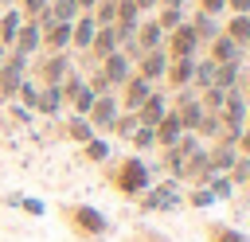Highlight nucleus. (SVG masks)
Wrapping results in <instances>:
<instances>
[{
	"instance_id": "obj_7",
	"label": "nucleus",
	"mask_w": 250,
	"mask_h": 242,
	"mask_svg": "<svg viewBox=\"0 0 250 242\" xmlns=\"http://www.w3.org/2000/svg\"><path fill=\"white\" fill-rule=\"evenodd\" d=\"M117 47H121V27H113V23H109V27H98L94 43L86 47V59H90V62L98 66V62H102V59H109V55H113Z\"/></svg>"
},
{
	"instance_id": "obj_22",
	"label": "nucleus",
	"mask_w": 250,
	"mask_h": 242,
	"mask_svg": "<svg viewBox=\"0 0 250 242\" xmlns=\"http://www.w3.org/2000/svg\"><path fill=\"white\" fill-rule=\"evenodd\" d=\"M23 78H27V74H23L20 66L0 62V98H8V101H12V98L20 94V82H23Z\"/></svg>"
},
{
	"instance_id": "obj_19",
	"label": "nucleus",
	"mask_w": 250,
	"mask_h": 242,
	"mask_svg": "<svg viewBox=\"0 0 250 242\" xmlns=\"http://www.w3.org/2000/svg\"><path fill=\"white\" fill-rule=\"evenodd\" d=\"M219 31H223L230 43H238V47L246 51V43H250V16H234V12H230V16H227V23H223Z\"/></svg>"
},
{
	"instance_id": "obj_37",
	"label": "nucleus",
	"mask_w": 250,
	"mask_h": 242,
	"mask_svg": "<svg viewBox=\"0 0 250 242\" xmlns=\"http://www.w3.org/2000/svg\"><path fill=\"white\" fill-rule=\"evenodd\" d=\"M86 86L94 90V98H102V94H113V86H109V78H105V74H102L98 66H94V70L86 74Z\"/></svg>"
},
{
	"instance_id": "obj_43",
	"label": "nucleus",
	"mask_w": 250,
	"mask_h": 242,
	"mask_svg": "<svg viewBox=\"0 0 250 242\" xmlns=\"http://www.w3.org/2000/svg\"><path fill=\"white\" fill-rule=\"evenodd\" d=\"M234 148H238V156H250V125L238 133V141H234Z\"/></svg>"
},
{
	"instance_id": "obj_28",
	"label": "nucleus",
	"mask_w": 250,
	"mask_h": 242,
	"mask_svg": "<svg viewBox=\"0 0 250 242\" xmlns=\"http://www.w3.org/2000/svg\"><path fill=\"white\" fill-rule=\"evenodd\" d=\"M20 23H23V16H20L16 8H4V12H0V47H12Z\"/></svg>"
},
{
	"instance_id": "obj_35",
	"label": "nucleus",
	"mask_w": 250,
	"mask_h": 242,
	"mask_svg": "<svg viewBox=\"0 0 250 242\" xmlns=\"http://www.w3.org/2000/svg\"><path fill=\"white\" fill-rule=\"evenodd\" d=\"M82 156L94 160V164H105V160H109V144H105L102 137H90V141L82 144Z\"/></svg>"
},
{
	"instance_id": "obj_44",
	"label": "nucleus",
	"mask_w": 250,
	"mask_h": 242,
	"mask_svg": "<svg viewBox=\"0 0 250 242\" xmlns=\"http://www.w3.org/2000/svg\"><path fill=\"white\" fill-rule=\"evenodd\" d=\"M227 12H234V16H250V0H227Z\"/></svg>"
},
{
	"instance_id": "obj_11",
	"label": "nucleus",
	"mask_w": 250,
	"mask_h": 242,
	"mask_svg": "<svg viewBox=\"0 0 250 242\" xmlns=\"http://www.w3.org/2000/svg\"><path fill=\"white\" fill-rule=\"evenodd\" d=\"M117 113H121V105H117V98H113V94H102V98H94V105H90V113H86V121H90V125H94V133H98V129H109Z\"/></svg>"
},
{
	"instance_id": "obj_46",
	"label": "nucleus",
	"mask_w": 250,
	"mask_h": 242,
	"mask_svg": "<svg viewBox=\"0 0 250 242\" xmlns=\"http://www.w3.org/2000/svg\"><path fill=\"white\" fill-rule=\"evenodd\" d=\"M188 0H160V8H184Z\"/></svg>"
},
{
	"instance_id": "obj_25",
	"label": "nucleus",
	"mask_w": 250,
	"mask_h": 242,
	"mask_svg": "<svg viewBox=\"0 0 250 242\" xmlns=\"http://www.w3.org/2000/svg\"><path fill=\"white\" fill-rule=\"evenodd\" d=\"M47 16H51L55 23H74V20L82 16V8H78V0H51V4H47Z\"/></svg>"
},
{
	"instance_id": "obj_1",
	"label": "nucleus",
	"mask_w": 250,
	"mask_h": 242,
	"mask_svg": "<svg viewBox=\"0 0 250 242\" xmlns=\"http://www.w3.org/2000/svg\"><path fill=\"white\" fill-rule=\"evenodd\" d=\"M105 180H109L113 191L137 199V195H145L152 187V168L145 164V156H121V160L105 164Z\"/></svg>"
},
{
	"instance_id": "obj_15",
	"label": "nucleus",
	"mask_w": 250,
	"mask_h": 242,
	"mask_svg": "<svg viewBox=\"0 0 250 242\" xmlns=\"http://www.w3.org/2000/svg\"><path fill=\"white\" fill-rule=\"evenodd\" d=\"M207 59H211L215 66H223V62H242V47H238V43H230V39L219 31V35L207 43Z\"/></svg>"
},
{
	"instance_id": "obj_21",
	"label": "nucleus",
	"mask_w": 250,
	"mask_h": 242,
	"mask_svg": "<svg viewBox=\"0 0 250 242\" xmlns=\"http://www.w3.org/2000/svg\"><path fill=\"white\" fill-rule=\"evenodd\" d=\"M70 47V23H47L43 27V51H66Z\"/></svg>"
},
{
	"instance_id": "obj_16",
	"label": "nucleus",
	"mask_w": 250,
	"mask_h": 242,
	"mask_svg": "<svg viewBox=\"0 0 250 242\" xmlns=\"http://www.w3.org/2000/svg\"><path fill=\"white\" fill-rule=\"evenodd\" d=\"M98 70L109 78V86H121V82L133 74V62H129V55H125V51H113L109 59H102V62H98Z\"/></svg>"
},
{
	"instance_id": "obj_14",
	"label": "nucleus",
	"mask_w": 250,
	"mask_h": 242,
	"mask_svg": "<svg viewBox=\"0 0 250 242\" xmlns=\"http://www.w3.org/2000/svg\"><path fill=\"white\" fill-rule=\"evenodd\" d=\"M133 39H137V47H141V51H160V47H164V31H160V23H156L152 16H141V23H137Z\"/></svg>"
},
{
	"instance_id": "obj_41",
	"label": "nucleus",
	"mask_w": 250,
	"mask_h": 242,
	"mask_svg": "<svg viewBox=\"0 0 250 242\" xmlns=\"http://www.w3.org/2000/svg\"><path fill=\"white\" fill-rule=\"evenodd\" d=\"M215 203V195L207 191V187H195L191 195H188V207H211Z\"/></svg>"
},
{
	"instance_id": "obj_39",
	"label": "nucleus",
	"mask_w": 250,
	"mask_h": 242,
	"mask_svg": "<svg viewBox=\"0 0 250 242\" xmlns=\"http://www.w3.org/2000/svg\"><path fill=\"white\" fill-rule=\"evenodd\" d=\"M47 4H51V0H20V8H23L20 16H23V20H35V16L47 12Z\"/></svg>"
},
{
	"instance_id": "obj_31",
	"label": "nucleus",
	"mask_w": 250,
	"mask_h": 242,
	"mask_svg": "<svg viewBox=\"0 0 250 242\" xmlns=\"http://www.w3.org/2000/svg\"><path fill=\"white\" fill-rule=\"evenodd\" d=\"M152 20H156V23H160V31L168 35V31H176V27L188 20V12H184V8H156V16H152Z\"/></svg>"
},
{
	"instance_id": "obj_36",
	"label": "nucleus",
	"mask_w": 250,
	"mask_h": 242,
	"mask_svg": "<svg viewBox=\"0 0 250 242\" xmlns=\"http://www.w3.org/2000/svg\"><path fill=\"white\" fill-rule=\"evenodd\" d=\"M90 16H94V23H98V27H109V23H113V16H117V0H98V4L90 8Z\"/></svg>"
},
{
	"instance_id": "obj_32",
	"label": "nucleus",
	"mask_w": 250,
	"mask_h": 242,
	"mask_svg": "<svg viewBox=\"0 0 250 242\" xmlns=\"http://www.w3.org/2000/svg\"><path fill=\"white\" fill-rule=\"evenodd\" d=\"M137 125H141V121H137V113H133V109H121V113L113 117L109 133H117V137H125V141H129V137L137 133Z\"/></svg>"
},
{
	"instance_id": "obj_34",
	"label": "nucleus",
	"mask_w": 250,
	"mask_h": 242,
	"mask_svg": "<svg viewBox=\"0 0 250 242\" xmlns=\"http://www.w3.org/2000/svg\"><path fill=\"white\" fill-rule=\"evenodd\" d=\"M191 86H195V90H207V86H215V62H211V59H203V62H195V74H191Z\"/></svg>"
},
{
	"instance_id": "obj_29",
	"label": "nucleus",
	"mask_w": 250,
	"mask_h": 242,
	"mask_svg": "<svg viewBox=\"0 0 250 242\" xmlns=\"http://www.w3.org/2000/svg\"><path fill=\"white\" fill-rule=\"evenodd\" d=\"M207 242H250V238L230 222H207Z\"/></svg>"
},
{
	"instance_id": "obj_30",
	"label": "nucleus",
	"mask_w": 250,
	"mask_h": 242,
	"mask_svg": "<svg viewBox=\"0 0 250 242\" xmlns=\"http://www.w3.org/2000/svg\"><path fill=\"white\" fill-rule=\"evenodd\" d=\"M238 78H242V62H223V66H215V86H219V90H238Z\"/></svg>"
},
{
	"instance_id": "obj_10",
	"label": "nucleus",
	"mask_w": 250,
	"mask_h": 242,
	"mask_svg": "<svg viewBox=\"0 0 250 242\" xmlns=\"http://www.w3.org/2000/svg\"><path fill=\"white\" fill-rule=\"evenodd\" d=\"M152 90H156V86H148L145 78L129 74V78L121 82V98H117V105H121V109H133V113H137V109H141V101H145V98H148Z\"/></svg>"
},
{
	"instance_id": "obj_17",
	"label": "nucleus",
	"mask_w": 250,
	"mask_h": 242,
	"mask_svg": "<svg viewBox=\"0 0 250 242\" xmlns=\"http://www.w3.org/2000/svg\"><path fill=\"white\" fill-rule=\"evenodd\" d=\"M191 74H195V59H168L164 82H168L172 90H188V86H191Z\"/></svg>"
},
{
	"instance_id": "obj_6",
	"label": "nucleus",
	"mask_w": 250,
	"mask_h": 242,
	"mask_svg": "<svg viewBox=\"0 0 250 242\" xmlns=\"http://www.w3.org/2000/svg\"><path fill=\"white\" fill-rule=\"evenodd\" d=\"M164 70H168V55H164V47H160V51H145V55L133 62V74H137V78H145L148 86L164 82Z\"/></svg>"
},
{
	"instance_id": "obj_38",
	"label": "nucleus",
	"mask_w": 250,
	"mask_h": 242,
	"mask_svg": "<svg viewBox=\"0 0 250 242\" xmlns=\"http://www.w3.org/2000/svg\"><path fill=\"white\" fill-rule=\"evenodd\" d=\"M129 141H133V148H141V152H152V148H156V137H152L148 125H137V133H133Z\"/></svg>"
},
{
	"instance_id": "obj_3",
	"label": "nucleus",
	"mask_w": 250,
	"mask_h": 242,
	"mask_svg": "<svg viewBox=\"0 0 250 242\" xmlns=\"http://www.w3.org/2000/svg\"><path fill=\"white\" fill-rule=\"evenodd\" d=\"M74 66H70V59H66V51H43L39 59H35V82L39 86H62V78L70 74Z\"/></svg>"
},
{
	"instance_id": "obj_48",
	"label": "nucleus",
	"mask_w": 250,
	"mask_h": 242,
	"mask_svg": "<svg viewBox=\"0 0 250 242\" xmlns=\"http://www.w3.org/2000/svg\"><path fill=\"white\" fill-rule=\"evenodd\" d=\"M246 125H250V101H246Z\"/></svg>"
},
{
	"instance_id": "obj_50",
	"label": "nucleus",
	"mask_w": 250,
	"mask_h": 242,
	"mask_svg": "<svg viewBox=\"0 0 250 242\" xmlns=\"http://www.w3.org/2000/svg\"><path fill=\"white\" fill-rule=\"evenodd\" d=\"M246 47H250V43H246Z\"/></svg>"
},
{
	"instance_id": "obj_8",
	"label": "nucleus",
	"mask_w": 250,
	"mask_h": 242,
	"mask_svg": "<svg viewBox=\"0 0 250 242\" xmlns=\"http://www.w3.org/2000/svg\"><path fill=\"white\" fill-rule=\"evenodd\" d=\"M141 199V207L145 211H176L184 199H180V191H176V183H160V187H148L145 195H137Z\"/></svg>"
},
{
	"instance_id": "obj_2",
	"label": "nucleus",
	"mask_w": 250,
	"mask_h": 242,
	"mask_svg": "<svg viewBox=\"0 0 250 242\" xmlns=\"http://www.w3.org/2000/svg\"><path fill=\"white\" fill-rule=\"evenodd\" d=\"M62 222H66L78 238H86V242L109 234V219H105L98 207H90V203H66V207H62Z\"/></svg>"
},
{
	"instance_id": "obj_33",
	"label": "nucleus",
	"mask_w": 250,
	"mask_h": 242,
	"mask_svg": "<svg viewBox=\"0 0 250 242\" xmlns=\"http://www.w3.org/2000/svg\"><path fill=\"white\" fill-rule=\"evenodd\" d=\"M207 191H211V195H215V203H219V199H230L234 183L227 180V172H211V176H207Z\"/></svg>"
},
{
	"instance_id": "obj_13",
	"label": "nucleus",
	"mask_w": 250,
	"mask_h": 242,
	"mask_svg": "<svg viewBox=\"0 0 250 242\" xmlns=\"http://www.w3.org/2000/svg\"><path fill=\"white\" fill-rule=\"evenodd\" d=\"M168 109H172V101H168V94H160V90H152V94H148V98L141 101V109H137V121L152 129V125H156V121H160V117H164Z\"/></svg>"
},
{
	"instance_id": "obj_23",
	"label": "nucleus",
	"mask_w": 250,
	"mask_h": 242,
	"mask_svg": "<svg viewBox=\"0 0 250 242\" xmlns=\"http://www.w3.org/2000/svg\"><path fill=\"white\" fill-rule=\"evenodd\" d=\"M59 109H62V94H59V86H43V90L35 94L31 113H59Z\"/></svg>"
},
{
	"instance_id": "obj_45",
	"label": "nucleus",
	"mask_w": 250,
	"mask_h": 242,
	"mask_svg": "<svg viewBox=\"0 0 250 242\" xmlns=\"http://www.w3.org/2000/svg\"><path fill=\"white\" fill-rule=\"evenodd\" d=\"M137 8H141V16H152V8H160V0H137Z\"/></svg>"
},
{
	"instance_id": "obj_18",
	"label": "nucleus",
	"mask_w": 250,
	"mask_h": 242,
	"mask_svg": "<svg viewBox=\"0 0 250 242\" xmlns=\"http://www.w3.org/2000/svg\"><path fill=\"white\" fill-rule=\"evenodd\" d=\"M94 35H98V23H94V16H90V12H82V16L70 23V47L86 51V47L94 43Z\"/></svg>"
},
{
	"instance_id": "obj_20",
	"label": "nucleus",
	"mask_w": 250,
	"mask_h": 242,
	"mask_svg": "<svg viewBox=\"0 0 250 242\" xmlns=\"http://www.w3.org/2000/svg\"><path fill=\"white\" fill-rule=\"evenodd\" d=\"M137 23H141V8H137V0H117L113 27H121L125 35H133V31H137Z\"/></svg>"
},
{
	"instance_id": "obj_12",
	"label": "nucleus",
	"mask_w": 250,
	"mask_h": 242,
	"mask_svg": "<svg viewBox=\"0 0 250 242\" xmlns=\"http://www.w3.org/2000/svg\"><path fill=\"white\" fill-rule=\"evenodd\" d=\"M184 133H188V129L180 125V117H176L172 109H168V113H164V117H160V121L152 125V137H156V148H172V144H180V137H184Z\"/></svg>"
},
{
	"instance_id": "obj_40",
	"label": "nucleus",
	"mask_w": 250,
	"mask_h": 242,
	"mask_svg": "<svg viewBox=\"0 0 250 242\" xmlns=\"http://www.w3.org/2000/svg\"><path fill=\"white\" fill-rule=\"evenodd\" d=\"M195 4V12H203V16H223L227 12V0H191Z\"/></svg>"
},
{
	"instance_id": "obj_4",
	"label": "nucleus",
	"mask_w": 250,
	"mask_h": 242,
	"mask_svg": "<svg viewBox=\"0 0 250 242\" xmlns=\"http://www.w3.org/2000/svg\"><path fill=\"white\" fill-rule=\"evenodd\" d=\"M195 47H199V35L191 31L188 20H184L176 31L164 35V55H168V59H195Z\"/></svg>"
},
{
	"instance_id": "obj_9",
	"label": "nucleus",
	"mask_w": 250,
	"mask_h": 242,
	"mask_svg": "<svg viewBox=\"0 0 250 242\" xmlns=\"http://www.w3.org/2000/svg\"><path fill=\"white\" fill-rule=\"evenodd\" d=\"M12 51H20V55H39L43 51V27L35 23V20H23L20 23V31H16V39H12Z\"/></svg>"
},
{
	"instance_id": "obj_26",
	"label": "nucleus",
	"mask_w": 250,
	"mask_h": 242,
	"mask_svg": "<svg viewBox=\"0 0 250 242\" xmlns=\"http://www.w3.org/2000/svg\"><path fill=\"white\" fill-rule=\"evenodd\" d=\"M188 23H191V31L199 35V43H211V39L219 35V16H203V12H195Z\"/></svg>"
},
{
	"instance_id": "obj_42",
	"label": "nucleus",
	"mask_w": 250,
	"mask_h": 242,
	"mask_svg": "<svg viewBox=\"0 0 250 242\" xmlns=\"http://www.w3.org/2000/svg\"><path fill=\"white\" fill-rule=\"evenodd\" d=\"M133 242H168L164 234H152V230H145V226H137L133 230Z\"/></svg>"
},
{
	"instance_id": "obj_27",
	"label": "nucleus",
	"mask_w": 250,
	"mask_h": 242,
	"mask_svg": "<svg viewBox=\"0 0 250 242\" xmlns=\"http://www.w3.org/2000/svg\"><path fill=\"white\" fill-rule=\"evenodd\" d=\"M184 160H188V152H184L180 144L160 148V172H168V176H176V180H180V172H184Z\"/></svg>"
},
{
	"instance_id": "obj_49",
	"label": "nucleus",
	"mask_w": 250,
	"mask_h": 242,
	"mask_svg": "<svg viewBox=\"0 0 250 242\" xmlns=\"http://www.w3.org/2000/svg\"><path fill=\"white\" fill-rule=\"evenodd\" d=\"M246 187H250V176H246Z\"/></svg>"
},
{
	"instance_id": "obj_24",
	"label": "nucleus",
	"mask_w": 250,
	"mask_h": 242,
	"mask_svg": "<svg viewBox=\"0 0 250 242\" xmlns=\"http://www.w3.org/2000/svg\"><path fill=\"white\" fill-rule=\"evenodd\" d=\"M62 129H66V137H70V141H78V144H86L90 137H98V133H94V125H90L82 113H66V125H62Z\"/></svg>"
},
{
	"instance_id": "obj_47",
	"label": "nucleus",
	"mask_w": 250,
	"mask_h": 242,
	"mask_svg": "<svg viewBox=\"0 0 250 242\" xmlns=\"http://www.w3.org/2000/svg\"><path fill=\"white\" fill-rule=\"evenodd\" d=\"M94 4H98V0H78V8H82V12H90Z\"/></svg>"
},
{
	"instance_id": "obj_5",
	"label": "nucleus",
	"mask_w": 250,
	"mask_h": 242,
	"mask_svg": "<svg viewBox=\"0 0 250 242\" xmlns=\"http://www.w3.org/2000/svg\"><path fill=\"white\" fill-rule=\"evenodd\" d=\"M168 101H172V113H176V117H180V125H184V129H188V133H191V129H195V125H199V117H203V113H207V109H203V105H199V98H195V94H191V90H176V94H172V98H168Z\"/></svg>"
}]
</instances>
